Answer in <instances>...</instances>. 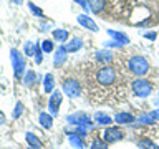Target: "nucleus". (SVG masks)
Instances as JSON below:
<instances>
[{
	"label": "nucleus",
	"instance_id": "obj_18",
	"mask_svg": "<svg viewBox=\"0 0 159 149\" xmlns=\"http://www.w3.org/2000/svg\"><path fill=\"white\" fill-rule=\"evenodd\" d=\"M139 146L143 149H154V144L149 141V139H141V141H139Z\"/></svg>",
	"mask_w": 159,
	"mask_h": 149
},
{
	"label": "nucleus",
	"instance_id": "obj_8",
	"mask_svg": "<svg viewBox=\"0 0 159 149\" xmlns=\"http://www.w3.org/2000/svg\"><path fill=\"white\" fill-rule=\"evenodd\" d=\"M60 103H61V93H60V91H53L52 98H50V111H52L53 116H57V114H58Z\"/></svg>",
	"mask_w": 159,
	"mask_h": 149
},
{
	"label": "nucleus",
	"instance_id": "obj_17",
	"mask_svg": "<svg viewBox=\"0 0 159 149\" xmlns=\"http://www.w3.org/2000/svg\"><path fill=\"white\" fill-rule=\"evenodd\" d=\"M63 60H65V48L61 47V48H58V52H57V60H55V65L60 66Z\"/></svg>",
	"mask_w": 159,
	"mask_h": 149
},
{
	"label": "nucleus",
	"instance_id": "obj_9",
	"mask_svg": "<svg viewBox=\"0 0 159 149\" xmlns=\"http://www.w3.org/2000/svg\"><path fill=\"white\" fill-rule=\"evenodd\" d=\"M89 8L93 10V13L101 15L104 12V7H106V0H88Z\"/></svg>",
	"mask_w": 159,
	"mask_h": 149
},
{
	"label": "nucleus",
	"instance_id": "obj_6",
	"mask_svg": "<svg viewBox=\"0 0 159 149\" xmlns=\"http://www.w3.org/2000/svg\"><path fill=\"white\" fill-rule=\"evenodd\" d=\"M10 56H12V63H13V70H15V76L20 78L25 70V60L23 56L18 53V50H12L10 52Z\"/></svg>",
	"mask_w": 159,
	"mask_h": 149
},
{
	"label": "nucleus",
	"instance_id": "obj_23",
	"mask_svg": "<svg viewBox=\"0 0 159 149\" xmlns=\"http://www.w3.org/2000/svg\"><path fill=\"white\" fill-rule=\"evenodd\" d=\"M42 47H43L45 52H52V50H53V42H50V40H45Z\"/></svg>",
	"mask_w": 159,
	"mask_h": 149
},
{
	"label": "nucleus",
	"instance_id": "obj_7",
	"mask_svg": "<svg viewBox=\"0 0 159 149\" xmlns=\"http://www.w3.org/2000/svg\"><path fill=\"white\" fill-rule=\"evenodd\" d=\"M123 136H124V133L119 128H108L106 131L103 133L104 142H116L119 139H123Z\"/></svg>",
	"mask_w": 159,
	"mask_h": 149
},
{
	"label": "nucleus",
	"instance_id": "obj_24",
	"mask_svg": "<svg viewBox=\"0 0 159 149\" xmlns=\"http://www.w3.org/2000/svg\"><path fill=\"white\" fill-rule=\"evenodd\" d=\"M22 111H23V104L22 103H17V108H15V113H13V118L17 119L20 114H22Z\"/></svg>",
	"mask_w": 159,
	"mask_h": 149
},
{
	"label": "nucleus",
	"instance_id": "obj_11",
	"mask_svg": "<svg viewBox=\"0 0 159 149\" xmlns=\"http://www.w3.org/2000/svg\"><path fill=\"white\" fill-rule=\"evenodd\" d=\"M27 142L30 144V147H32V149H42L43 147L42 141H40L33 133H27Z\"/></svg>",
	"mask_w": 159,
	"mask_h": 149
},
{
	"label": "nucleus",
	"instance_id": "obj_2",
	"mask_svg": "<svg viewBox=\"0 0 159 149\" xmlns=\"http://www.w3.org/2000/svg\"><path fill=\"white\" fill-rule=\"evenodd\" d=\"M101 17L139 28L156 27L159 25V0H106Z\"/></svg>",
	"mask_w": 159,
	"mask_h": 149
},
{
	"label": "nucleus",
	"instance_id": "obj_15",
	"mask_svg": "<svg viewBox=\"0 0 159 149\" xmlns=\"http://www.w3.org/2000/svg\"><path fill=\"white\" fill-rule=\"evenodd\" d=\"M53 38L55 40H58V42H66V38H68V32L66 30H53Z\"/></svg>",
	"mask_w": 159,
	"mask_h": 149
},
{
	"label": "nucleus",
	"instance_id": "obj_14",
	"mask_svg": "<svg viewBox=\"0 0 159 149\" xmlns=\"http://www.w3.org/2000/svg\"><path fill=\"white\" fill-rule=\"evenodd\" d=\"M38 119H40V123H42V126L43 128H52V116L50 114H47V113H40V116H38Z\"/></svg>",
	"mask_w": 159,
	"mask_h": 149
},
{
	"label": "nucleus",
	"instance_id": "obj_22",
	"mask_svg": "<svg viewBox=\"0 0 159 149\" xmlns=\"http://www.w3.org/2000/svg\"><path fill=\"white\" fill-rule=\"evenodd\" d=\"M35 61H37V63H42V61H43L42 50H40V47H37V50H35Z\"/></svg>",
	"mask_w": 159,
	"mask_h": 149
},
{
	"label": "nucleus",
	"instance_id": "obj_4",
	"mask_svg": "<svg viewBox=\"0 0 159 149\" xmlns=\"http://www.w3.org/2000/svg\"><path fill=\"white\" fill-rule=\"evenodd\" d=\"M131 89L136 96L146 98L152 93L154 86H152L151 81H146V79H134V81H131Z\"/></svg>",
	"mask_w": 159,
	"mask_h": 149
},
{
	"label": "nucleus",
	"instance_id": "obj_27",
	"mask_svg": "<svg viewBox=\"0 0 159 149\" xmlns=\"http://www.w3.org/2000/svg\"><path fill=\"white\" fill-rule=\"evenodd\" d=\"M76 2H78L80 5H83V7H86V3H84V0H76Z\"/></svg>",
	"mask_w": 159,
	"mask_h": 149
},
{
	"label": "nucleus",
	"instance_id": "obj_29",
	"mask_svg": "<svg viewBox=\"0 0 159 149\" xmlns=\"http://www.w3.org/2000/svg\"><path fill=\"white\" fill-rule=\"evenodd\" d=\"M12 2H15V3H22V0H12Z\"/></svg>",
	"mask_w": 159,
	"mask_h": 149
},
{
	"label": "nucleus",
	"instance_id": "obj_20",
	"mask_svg": "<svg viewBox=\"0 0 159 149\" xmlns=\"http://www.w3.org/2000/svg\"><path fill=\"white\" fill-rule=\"evenodd\" d=\"M96 119H98V121H99V124H109V123H111V119H109L108 116H103V114H96Z\"/></svg>",
	"mask_w": 159,
	"mask_h": 149
},
{
	"label": "nucleus",
	"instance_id": "obj_5",
	"mask_svg": "<svg viewBox=\"0 0 159 149\" xmlns=\"http://www.w3.org/2000/svg\"><path fill=\"white\" fill-rule=\"evenodd\" d=\"M63 89L70 98H78L81 94V83L76 78H65L63 79Z\"/></svg>",
	"mask_w": 159,
	"mask_h": 149
},
{
	"label": "nucleus",
	"instance_id": "obj_21",
	"mask_svg": "<svg viewBox=\"0 0 159 149\" xmlns=\"http://www.w3.org/2000/svg\"><path fill=\"white\" fill-rule=\"evenodd\" d=\"M28 7H30V10H32V12H33L35 15H37V17H43V12H42L40 8H37V7H35V5H33L32 2H28Z\"/></svg>",
	"mask_w": 159,
	"mask_h": 149
},
{
	"label": "nucleus",
	"instance_id": "obj_13",
	"mask_svg": "<svg viewBox=\"0 0 159 149\" xmlns=\"http://www.w3.org/2000/svg\"><path fill=\"white\" fill-rule=\"evenodd\" d=\"M114 119H116L118 123H121V124H129V123L134 121V118L131 116V114H128V113H119V114H116Z\"/></svg>",
	"mask_w": 159,
	"mask_h": 149
},
{
	"label": "nucleus",
	"instance_id": "obj_10",
	"mask_svg": "<svg viewBox=\"0 0 159 149\" xmlns=\"http://www.w3.org/2000/svg\"><path fill=\"white\" fill-rule=\"evenodd\" d=\"M78 23L83 25V27H86L88 30H91V32H98V25L94 23L89 17H86V15H80V17H78Z\"/></svg>",
	"mask_w": 159,
	"mask_h": 149
},
{
	"label": "nucleus",
	"instance_id": "obj_19",
	"mask_svg": "<svg viewBox=\"0 0 159 149\" xmlns=\"http://www.w3.org/2000/svg\"><path fill=\"white\" fill-rule=\"evenodd\" d=\"M91 149H106V144H104L101 139H96V141L91 144Z\"/></svg>",
	"mask_w": 159,
	"mask_h": 149
},
{
	"label": "nucleus",
	"instance_id": "obj_26",
	"mask_svg": "<svg viewBox=\"0 0 159 149\" xmlns=\"http://www.w3.org/2000/svg\"><path fill=\"white\" fill-rule=\"evenodd\" d=\"M25 53H27V56H32V55H33V47H32V43H25Z\"/></svg>",
	"mask_w": 159,
	"mask_h": 149
},
{
	"label": "nucleus",
	"instance_id": "obj_25",
	"mask_svg": "<svg viewBox=\"0 0 159 149\" xmlns=\"http://www.w3.org/2000/svg\"><path fill=\"white\" fill-rule=\"evenodd\" d=\"M33 79H35L33 71H28V73H27V76H25V83H27V84H32V83H33Z\"/></svg>",
	"mask_w": 159,
	"mask_h": 149
},
{
	"label": "nucleus",
	"instance_id": "obj_12",
	"mask_svg": "<svg viewBox=\"0 0 159 149\" xmlns=\"http://www.w3.org/2000/svg\"><path fill=\"white\" fill-rule=\"evenodd\" d=\"M81 40H80V38H73L71 40V42H70L68 45H65V52H76V50H80V48H81Z\"/></svg>",
	"mask_w": 159,
	"mask_h": 149
},
{
	"label": "nucleus",
	"instance_id": "obj_1",
	"mask_svg": "<svg viewBox=\"0 0 159 149\" xmlns=\"http://www.w3.org/2000/svg\"><path fill=\"white\" fill-rule=\"evenodd\" d=\"M81 78L91 103H114L126 98V74L113 63L83 65Z\"/></svg>",
	"mask_w": 159,
	"mask_h": 149
},
{
	"label": "nucleus",
	"instance_id": "obj_16",
	"mask_svg": "<svg viewBox=\"0 0 159 149\" xmlns=\"http://www.w3.org/2000/svg\"><path fill=\"white\" fill-rule=\"evenodd\" d=\"M52 89H53V76L52 74H47L45 76V91L50 93Z\"/></svg>",
	"mask_w": 159,
	"mask_h": 149
},
{
	"label": "nucleus",
	"instance_id": "obj_3",
	"mask_svg": "<svg viewBox=\"0 0 159 149\" xmlns=\"http://www.w3.org/2000/svg\"><path fill=\"white\" fill-rule=\"evenodd\" d=\"M124 66H126L128 73H131V74H134V76H138V78L144 76V74L149 71L148 60L144 56H141V55H133V56H129Z\"/></svg>",
	"mask_w": 159,
	"mask_h": 149
},
{
	"label": "nucleus",
	"instance_id": "obj_28",
	"mask_svg": "<svg viewBox=\"0 0 159 149\" xmlns=\"http://www.w3.org/2000/svg\"><path fill=\"white\" fill-rule=\"evenodd\" d=\"M2 123H5V118L2 116V114H0V124H2Z\"/></svg>",
	"mask_w": 159,
	"mask_h": 149
}]
</instances>
